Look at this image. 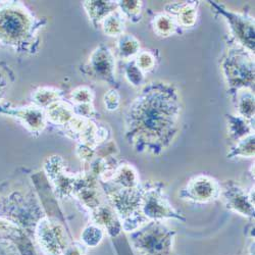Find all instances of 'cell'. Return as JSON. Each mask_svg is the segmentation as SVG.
Wrapping results in <instances>:
<instances>
[{
    "instance_id": "3",
    "label": "cell",
    "mask_w": 255,
    "mask_h": 255,
    "mask_svg": "<svg viewBox=\"0 0 255 255\" xmlns=\"http://www.w3.org/2000/svg\"><path fill=\"white\" fill-rule=\"evenodd\" d=\"M177 232L164 222H149L128 234L135 255H179L175 250Z\"/></svg>"
},
{
    "instance_id": "2",
    "label": "cell",
    "mask_w": 255,
    "mask_h": 255,
    "mask_svg": "<svg viewBox=\"0 0 255 255\" xmlns=\"http://www.w3.org/2000/svg\"><path fill=\"white\" fill-rule=\"evenodd\" d=\"M20 1H0V43L23 54L33 55L40 46L39 32L47 25Z\"/></svg>"
},
{
    "instance_id": "22",
    "label": "cell",
    "mask_w": 255,
    "mask_h": 255,
    "mask_svg": "<svg viewBox=\"0 0 255 255\" xmlns=\"http://www.w3.org/2000/svg\"><path fill=\"white\" fill-rule=\"evenodd\" d=\"M255 153V136L254 133L249 134L245 138L236 142V144L230 148L227 154L229 159L233 158H253Z\"/></svg>"
},
{
    "instance_id": "13",
    "label": "cell",
    "mask_w": 255,
    "mask_h": 255,
    "mask_svg": "<svg viewBox=\"0 0 255 255\" xmlns=\"http://www.w3.org/2000/svg\"><path fill=\"white\" fill-rule=\"evenodd\" d=\"M226 208L244 218L254 219V202L249 193L238 183L232 180L221 183V197Z\"/></svg>"
},
{
    "instance_id": "9",
    "label": "cell",
    "mask_w": 255,
    "mask_h": 255,
    "mask_svg": "<svg viewBox=\"0 0 255 255\" xmlns=\"http://www.w3.org/2000/svg\"><path fill=\"white\" fill-rule=\"evenodd\" d=\"M82 72L95 80L118 86L116 79V58L112 49L103 43L98 45L90 54Z\"/></svg>"
},
{
    "instance_id": "26",
    "label": "cell",
    "mask_w": 255,
    "mask_h": 255,
    "mask_svg": "<svg viewBox=\"0 0 255 255\" xmlns=\"http://www.w3.org/2000/svg\"><path fill=\"white\" fill-rule=\"evenodd\" d=\"M118 2V9L125 16V18H129L133 23H138L141 20L142 12V1H136V0H121Z\"/></svg>"
},
{
    "instance_id": "17",
    "label": "cell",
    "mask_w": 255,
    "mask_h": 255,
    "mask_svg": "<svg viewBox=\"0 0 255 255\" xmlns=\"http://www.w3.org/2000/svg\"><path fill=\"white\" fill-rule=\"evenodd\" d=\"M44 111L48 123L63 128H65L75 117L73 105L63 100H59L51 104Z\"/></svg>"
},
{
    "instance_id": "21",
    "label": "cell",
    "mask_w": 255,
    "mask_h": 255,
    "mask_svg": "<svg viewBox=\"0 0 255 255\" xmlns=\"http://www.w3.org/2000/svg\"><path fill=\"white\" fill-rule=\"evenodd\" d=\"M63 92L57 88L52 87H41L32 93L31 99L33 105L42 110L47 109L51 104L62 100Z\"/></svg>"
},
{
    "instance_id": "29",
    "label": "cell",
    "mask_w": 255,
    "mask_h": 255,
    "mask_svg": "<svg viewBox=\"0 0 255 255\" xmlns=\"http://www.w3.org/2000/svg\"><path fill=\"white\" fill-rule=\"evenodd\" d=\"M94 92L92 89L86 86H81L74 89L71 92V100L74 104L93 103Z\"/></svg>"
},
{
    "instance_id": "25",
    "label": "cell",
    "mask_w": 255,
    "mask_h": 255,
    "mask_svg": "<svg viewBox=\"0 0 255 255\" xmlns=\"http://www.w3.org/2000/svg\"><path fill=\"white\" fill-rule=\"evenodd\" d=\"M105 232L99 226L91 223L84 228L80 236V242L86 248H96L103 241Z\"/></svg>"
},
{
    "instance_id": "16",
    "label": "cell",
    "mask_w": 255,
    "mask_h": 255,
    "mask_svg": "<svg viewBox=\"0 0 255 255\" xmlns=\"http://www.w3.org/2000/svg\"><path fill=\"white\" fill-rule=\"evenodd\" d=\"M83 7L85 8L92 25L97 28L101 25L102 20L118 9L117 1H105V0H98V1H83Z\"/></svg>"
},
{
    "instance_id": "18",
    "label": "cell",
    "mask_w": 255,
    "mask_h": 255,
    "mask_svg": "<svg viewBox=\"0 0 255 255\" xmlns=\"http://www.w3.org/2000/svg\"><path fill=\"white\" fill-rule=\"evenodd\" d=\"M238 116L251 122L254 120V93L250 89H241L233 93Z\"/></svg>"
},
{
    "instance_id": "6",
    "label": "cell",
    "mask_w": 255,
    "mask_h": 255,
    "mask_svg": "<svg viewBox=\"0 0 255 255\" xmlns=\"http://www.w3.org/2000/svg\"><path fill=\"white\" fill-rule=\"evenodd\" d=\"M142 198L140 211L142 217L149 222H164L176 220L186 222L183 212L174 207L164 192V185L159 181H150L142 184Z\"/></svg>"
},
{
    "instance_id": "20",
    "label": "cell",
    "mask_w": 255,
    "mask_h": 255,
    "mask_svg": "<svg viewBox=\"0 0 255 255\" xmlns=\"http://www.w3.org/2000/svg\"><path fill=\"white\" fill-rule=\"evenodd\" d=\"M117 52L121 59L132 60L140 52V42L133 35L124 33L118 38Z\"/></svg>"
},
{
    "instance_id": "8",
    "label": "cell",
    "mask_w": 255,
    "mask_h": 255,
    "mask_svg": "<svg viewBox=\"0 0 255 255\" xmlns=\"http://www.w3.org/2000/svg\"><path fill=\"white\" fill-rule=\"evenodd\" d=\"M209 3L212 7H215L217 12L223 15L227 20L230 32L234 38V42L250 53L254 54V18L246 13L232 11L216 1H209Z\"/></svg>"
},
{
    "instance_id": "7",
    "label": "cell",
    "mask_w": 255,
    "mask_h": 255,
    "mask_svg": "<svg viewBox=\"0 0 255 255\" xmlns=\"http://www.w3.org/2000/svg\"><path fill=\"white\" fill-rule=\"evenodd\" d=\"M33 235L44 255H63L72 243L66 226L46 215L37 223Z\"/></svg>"
},
{
    "instance_id": "12",
    "label": "cell",
    "mask_w": 255,
    "mask_h": 255,
    "mask_svg": "<svg viewBox=\"0 0 255 255\" xmlns=\"http://www.w3.org/2000/svg\"><path fill=\"white\" fill-rule=\"evenodd\" d=\"M0 115L15 119L32 135L38 136L48 124L45 111L35 105L14 106L9 102L0 103Z\"/></svg>"
},
{
    "instance_id": "15",
    "label": "cell",
    "mask_w": 255,
    "mask_h": 255,
    "mask_svg": "<svg viewBox=\"0 0 255 255\" xmlns=\"http://www.w3.org/2000/svg\"><path fill=\"white\" fill-rule=\"evenodd\" d=\"M108 183L123 189H135L141 185L136 168L128 162H120L112 180Z\"/></svg>"
},
{
    "instance_id": "11",
    "label": "cell",
    "mask_w": 255,
    "mask_h": 255,
    "mask_svg": "<svg viewBox=\"0 0 255 255\" xmlns=\"http://www.w3.org/2000/svg\"><path fill=\"white\" fill-rule=\"evenodd\" d=\"M44 172L53 187L55 197L67 199L74 196L77 175L68 172L67 164L61 156L48 157L44 162Z\"/></svg>"
},
{
    "instance_id": "31",
    "label": "cell",
    "mask_w": 255,
    "mask_h": 255,
    "mask_svg": "<svg viewBox=\"0 0 255 255\" xmlns=\"http://www.w3.org/2000/svg\"><path fill=\"white\" fill-rule=\"evenodd\" d=\"M74 114L77 117L92 120L97 117V112L94 108L93 103H84V104H74L73 105Z\"/></svg>"
},
{
    "instance_id": "33",
    "label": "cell",
    "mask_w": 255,
    "mask_h": 255,
    "mask_svg": "<svg viewBox=\"0 0 255 255\" xmlns=\"http://www.w3.org/2000/svg\"><path fill=\"white\" fill-rule=\"evenodd\" d=\"M63 255H86V247L81 242H72Z\"/></svg>"
},
{
    "instance_id": "14",
    "label": "cell",
    "mask_w": 255,
    "mask_h": 255,
    "mask_svg": "<svg viewBox=\"0 0 255 255\" xmlns=\"http://www.w3.org/2000/svg\"><path fill=\"white\" fill-rule=\"evenodd\" d=\"M197 5L198 3L195 1L167 4L165 11L174 17L178 27L191 28L196 23Z\"/></svg>"
},
{
    "instance_id": "34",
    "label": "cell",
    "mask_w": 255,
    "mask_h": 255,
    "mask_svg": "<svg viewBox=\"0 0 255 255\" xmlns=\"http://www.w3.org/2000/svg\"><path fill=\"white\" fill-rule=\"evenodd\" d=\"M8 87V82L5 78L0 77V101H1L6 93Z\"/></svg>"
},
{
    "instance_id": "1",
    "label": "cell",
    "mask_w": 255,
    "mask_h": 255,
    "mask_svg": "<svg viewBox=\"0 0 255 255\" xmlns=\"http://www.w3.org/2000/svg\"><path fill=\"white\" fill-rule=\"evenodd\" d=\"M181 113L182 104L174 85L151 82L127 111L125 139L138 153L160 155L178 135Z\"/></svg>"
},
{
    "instance_id": "32",
    "label": "cell",
    "mask_w": 255,
    "mask_h": 255,
    "mask_svg": "<svg viewBox=\"0 0 255 255\" xmlns=\"http://www.w3.org/2000/svg\"><path fill=\"white\" fill-rule=\"evenodd\" d=\"M120 100H121V97L119 92L115 88L110 89L103 96V104H104L105 110H108L109 112L118 111L121 103Z\"/></svg>"
},
{
    "instance_id": "30",
    "label": "cell",
    "mask_w": 255,
    "mask_h": 255,
    "mask_svg": "<svg viewBox=\"0 0 255 255\" xmlns=\"http://www.w3.org/2000/svg\"><path fill=\"white\" fill-rule=\"evenodd\" d=\"M76 154L80 160L89 164L96 157V148L86 143L78 142L76 147Z\"/></svg>"
},
{
    "instance_id": "10",
    "label": "cell",
    "mask_w": 255,
    "mask_h": 255,
    "mask_svg": "<svg viewBox=\"0 0 255 255\" xmlns=\"http://www.w3.org/2000/svg\"><path fill=\"white\" fill-rule=\"evenodd\" d=\"M178 196L182 200L194 203L214 202L221 197V183L210 176L197 175L180 189Z\"/></svg>"
},
{
    "instance_id": "28",
    "label": "cell",
    "mask_w": 255,
    "mask_h": 255,
    "mask_svg": "<svg viewBox=\"0 0 255 255\" xmlns=\"http://www.w3.org/2000/svg\"><path fill=\"white\" fill-rule=\"evenodd\" d=\"M137 67L145 74L153 71L156 67L155 54L149 50L140 51L134 58Z\"/></svg>"
},
{
    "instance_id": "19",
    "label": "cell",
    "mask_w": 255,
    "mask_h": 255,
    "mask_svg": "<svg viewBox=\"0 0 255 255\" xmlns=\"http://www.w3.org/2000/svg\"><path fill=\"white\" fill-rule=\"evenodd\" d=\"M228 120V134L232 140L235 142L240 141L253 132V126L251 122L239 116H227Z\"/></svg>"
},
{
    "instance_id": "24",
    "label": "cell",
    "mask_w": 255,
    "mask_h": 255,
    "mask_svg": "<svg viewBox=\"0 0 255 255\" xmlns=\"http://www.w3.org/2000/svg\"><path fill=\"white\" fill-rule=\"evenodd\" d=\"M152 28L157 36L168 37L175 34L179 27L172 15L167 13H156L152 18Z\"/></svg>"
},
{
    "instance_id": "35",
    "label": "cell",
    "mask_w": 255,
    "mask_h": 255,
    "mask_svg": "<svg viewBox=\"0 0 255 255\" xmlns=\"http://www.w3.org/2000/svg\"><path fill=\"white\" fill-rule=\"evenodd\" d=\"M247 250H248V255H254V239H251Z\"/></svg>"
},
{
    "instance_id": "27",
    "label": "cell",
    "mask_w": 255,
    "mask_h": 255,
    "mask_svg": "<svg viewBox=\"0 0 255 255\" xmlns=\"http://www.w3.org/2000/svg\"><path fill=\"white\" fill-rule=\"evenodd\" d=\"M124 74L127 81L134 87H140L145 82L144 73L137 67L134 59L126 62L124 67Z\"/></svg>"
},
{
    "instance_id": "5",
    "label": "cell",
    "mask_w": 255,
    "mask_h": 255,
    "mask_svg": "<svg viewBox=\"0 0 255 255\" xmlns=\"http://www.w3.org/2000/svg\"><path fill=\"white\" fill-rule=\"evenodd\" d=\"M222 70L233 94L254 88V54L233 42L222 60Z\"/></svg>"
},
{
    "instance_id": "4",
    "label": "cell",
    "mask_w": 255,
    "mask_h": 255,
    "mask_svg": "<svg viewBox=\"0 0 255 255\" xmlns=\"http://www.w3.org/2000/svg\"><path fill=\"white\" fill-rule=\"evenodd\" d=\"M108 203L119 216L124 232L131 234L148 222L142 217L140 207L142 184L135 189H123L111 183H99Z\"/></svg>"
},
{
    "instance_id": "23",
    "label": "cell",
    "mask_w": 255,
    "mask_h": 255,
    "mask_svg": "<svg viewBox=\"0 0 255 255\" xmlns=\"http://www.w3.org/2000/svg\"><path fill=\"white\" fill-rule=\"evenodd\" d=\"M125 16L119 9L106 16L100 25L103 33L109 37H120L125 31Z\"/></svg>"
}]
</instances>
